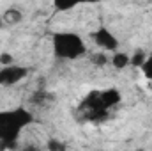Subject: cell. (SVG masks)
Instances as JSON below:
<instances>
[{"label":"cell","mask_w":152,"mask_h":151,"mask_svg":"<svg viewBox=\"0 0 152 151\" xmlns=\"http://www.w3.org/2000/svg\"><path fill=\"white\" fill-rule=\"evenodd\" d=\"M140 70L143 71V75L147 80H152V53L147 55V59H145V62L140 66Z\"/></svg>","instance_id":"obj_13"},{"label":"cell","mask_w":152,"mask_h":151,"mask_svg":"<svg viewBox=\"0 0 152 151\" xmlns=\"http://www.w3.org/2000/svg\"><path fill=\"white\" fill-rule=\"evenodd\" d=\"M4 20H5L7 23H20V21H21V13L16 11V9H9V11H5Z\"/></svg>","instance_id":"obj_12"},{"label":"cell","mask_w":152,"mask_h":151,"mask_svg":"<svg viewBox=\"0 0 152 151\" xmlns=\"http://www.w3.org/2000/svg\"><path fill=\"white\" fill-rule=\"evenodd\" d=\"M80 121H90V123H104L110 115V109L103 103L99 91H92L87 94V98L80 103L76 109Z\"/></svg>","instance_id":"obj_3"},{"label":"cell","mask_w":152,"mask_h":151,"mask_svg":"<svg viewBox=\"0 0 152 151\" xmlns=\"http://www.w3.org/2000/svg\"><path fill=\"white\" fill-rule=\"evenodd\" d=\"M147 52H143V50H136V52H133V55H131V66L133 68H140L143 62H145V59H147Z\"/></svg>","instance_id":"obj_11"},{"label":"cell","mask_w":152,"mask_h":151,"mask_svg":"<svg viewBox=\"0 0 152 151\" xmlns=\"http://www.w3.org/2000/svg\"><path fill=\"white\" fill-rule=\"evenodd\" d=\"M53 55L58 61H76L87 55V44L83 38L71 30H60L51 36Z\"/></svg>","instance_id":"obj_2"},{"label":"cell","mask_w":152,"mask_h":151,"mask_svg":"<svg viewBox=\"0 0 152 151\" xmlns=\"http://www.w3.org/2000/svg\"><path fill=\"white\" fill-rule=\"evenodd\" d=\"M110 64L113 66L115 70H126L127 66H131V55L126 53V52H120V50H115L110 55Z\"/></svg>","instance_id":"obj_7"},{"label":"cell","mask_w":152,"mask_h":151,"mask_svg":"<svg viewBox=\"0 0 152 151\" xmlns=\"http://www.w3.org/2000/svg\"><path fill=\"white\" fill-rule=\"evenodd\" d=\"M28 68L25 66H18V64H7V66H0V85L2 87H12L16 84H20L21 80H25L28 76Z\"/></svg>","instance_id":"obj_4"},{"label":"cell","mask_w":152,"mask_h":151,"mask_svg":"<svg viewBox=\"0 0 152 151\" xmlns=\"http://www.w3.org/2000/svg\"><path fill=\"white\" fill-rule=\"evenodd\" d=\"M46 148L50 151H62V150H66L67 146L62 142V141H57V139H50L48 141V144H46Z\"/></svg>","instance_id":"obj_14"},{"label":"cell","mask_w":152,"mask_h":151,"mask_svg":"<svg viewBox=\"0 0 152 151\" xmlns=\"http://www.w3.org/2000/svg\"><path fill=\"white\" fill-rule=\"evenodd\" d=\"M99 96H101L103 103H104L110 110H112L113 107H117V105L120 103V100H122L120 91L115 89V87H108V89H104V91H99Z\"/></svg>","instance_id":"obj_6"},{"label":"cell","mask_w":152,"mask_h":151,"mask_svg":"<svg viewBox=\"0 0 152 151\" xmlns=\"http://www.w3.org/2000/svg\"><path fill=\"white\" fill-rule=\"evenodd\" d=\"M51 2H53L55 11H58V13H67V11L75 9L78 5L90 4V2H99V0H51Z\"/></svg>","instance_id":"obj_8"},{"label":"cell","mask_w":152,"mask_h":151,"mask_svg":"<svg viewBox=\"0 0 152 151\" xmlns=\"http://www.w3.org/2000/svg\"><path fill=\"white\" fill-rule=\"evenodd\" d=\"M12 62H14V59H12V55L9 52L0 53V66H7V64H12Z\"/></svg>","instance_id":"obj_15"},{"label":"cell","mask_w":152,"mask_h":151,"mask_svg":"<svg viewBox=\"0 0 152 151\" xmlns=\"http://www.w3.org/2000/svg\"><path fill=\"white\" fill-rule=\"evenodd\" d=\"M36 121L34 114L27 107L0 110V150H16L18 137Z\"/></svg>","instance_id":"obj_1"},{"label":"cell","mask_w":152,"mask_h":151,"mask_svg":"<svg viewBox=\"0 0 152 151\" xmlns=\"http://www.w3.org/2000/svg\"><path fill=\"white\" fill-rule=\"evenodd\" d=\"M51 100H53V94L51 93H34L30 96V103L34 107H46Z\"/></svg>","instance_id":"obj_9"},{"label":"cell","mask_w":152,"mask_h":151,"mask_svg":"<svg viewBox=\"0 0 152 151\" xmlns=\"http://www.w3.org/2000/svg\"><path fill=\"white\" fill-rule=\"evenodd\" d=\"M90 62L97 68H104L106 64H110V55L104 50L103 52H94V53H90Z\"/></svg>","instance_id":"obj_10"},{"label":"cell","mask_w":152,"mask_h":151,"mask_svg":"<svg viewBox=\"0 0 152 151\" xmlns=\"http://www.w3.org/2000/svg\"><path fill=\"white\" fill-rule=\"evenodd\" d=\"M92 41L104 52H115L118 50V39L115 38V34L104 25H99L92 34H90Z\"/></svg>","instance_id":"obj_5"}]
</instances>
